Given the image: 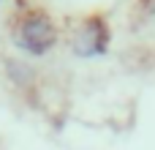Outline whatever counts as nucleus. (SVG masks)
Returning a JSON list of instances; mask_svg holds the SVG:
<instances>
[{"label":"nucleus","instance_id":"obj_2","mask_svg":"<svg viewBox=\"0 0 155 150\" xmlns=\"http://www.w3.org/2000/svg\"><path fill=\"white\" fill-rule=\"evenodd\" d=\"M5 66H8V77H11L16 85H27V82L33 79V74H30V68H27V66L16 63V60H8Z\"/></svg>","mask_w":155,"mask_h":150},{"label":"nucleus","instance_id":"obj_1","mask_svg":"<svg viewBox=\"0 0 155 150\" xmlns=\"http://www.w3.org/2000/svg\"><path fill=\"white\" fill-rule=\"evenodd\" d=\"M19 46L33 52V55H44L49 46H54L57 41V30L52 25L49 16L44 14H30L22 25H19Z\"/></svg>","mask_w":155,"mask_h":150}]
</instances>
